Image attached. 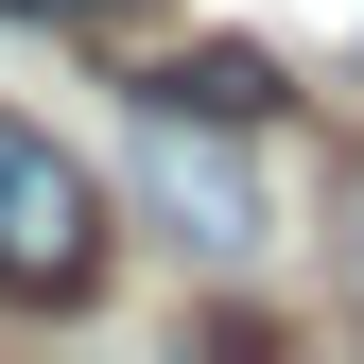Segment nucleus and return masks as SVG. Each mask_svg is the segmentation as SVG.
Here are the masks:
<instances>
[{
	"label": "nucleus",
	"mask_w": 364,
	"mask_h": 364,
	"mask_svg": "<svg viewBox=\"0 0 364 364\" xmlns=\"http://www.w3.org/2000/svg\"><path fill=\"white\" fill-rule=\"evenodd\" d=\"M156 105H225V122H260V105H278V53L208 35V53H173V70H156Z\"/></svg>",
	"instance_id": "7ed1b4c3"
},
{
	"label": "nucleus",
	"mask_w": 364,
	"mask_h": 364,
	"mask_svg": "<svg viewBox=\"0 0 364 364\" xmlns=\"http://www.w3.org/2000/svg\"><path fill=\"white\" fill-rule=\"evenodd\" d=\"M139 208H156L173 260H260V243H278L243 139H225V105H156V87H139Z\"/></svg>",
	"instance_id": "f03ea898"
},
{
	"label": "nucleus",
	"mask_w": 364,
	"mask_h": 364,
	"mask_svg": "<svg viewBox=\"0 0 364 364\" xmlns=\"http://www.w3.org/2000/svg\"><path fill=\"white\" fill-rule=\"evenodd\" d=\"M0 18H105V0H0Z\"/></svg>",
	"instance_id": "39448f33"
},
{
	"label": "nucleus",
	"mask_w": 364,
	"mask_h": 364,
	"mask_svg": "<svg viewBox=\"0 0 364 364\" xmlns=\"http://www.w3.org/2000/svg\"><path fill=\"white\" fill-rule=\"evenodd\" d=\"M330 260H347V295H364V173L330 191Z\"/></svg>",
	"instance_id": "20e7f679"
},
{
	"label": "nucleus",
	"mask_w": 364,
	"mask_h": 364,
	"mask_svg": "<svg viewBox=\"0 0 364 364\" xmlns=\"http://www.w3.org/2000/svg\"><path fill=\"white\" fill-rule=\"evenodd\" d=\"M0 295L18 312H87L105 295V191H87V156L53 122L0 105Z\"/></svg>",
	"instance_id": "f257e3e1"
}]
</instances>
